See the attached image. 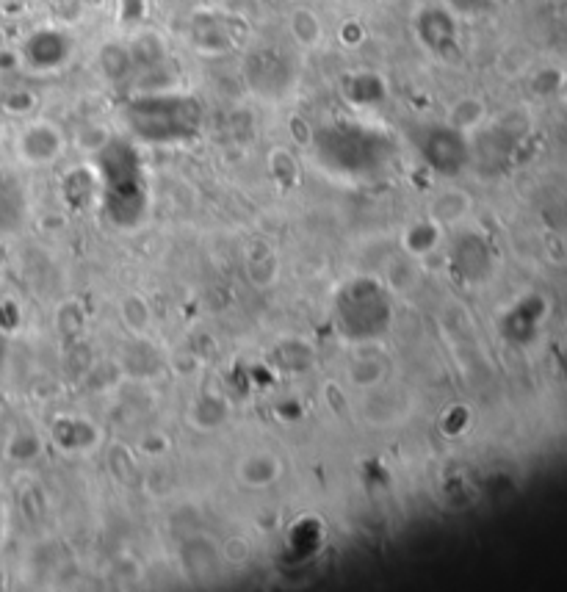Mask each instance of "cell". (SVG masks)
Instances as JSON below:
<instances>
[{
    "mask_svg": "<svg viewBox=\"0 0 567 592\" xmlns=\"http://www.w3.org/2000/svg\"><path fill=\"white\" fill-rule=\"evenodd\" d=\"M482 119H485V103L465 97L460 103H454V108L449 111V128L460 133L473 131L476 125H482Z\"/></svg>",
    "mask_w": 567,
    "mask_h": 592,
    "instance_id": "4",
    "label": "cell"
},
{
    "mask_svg": "<svg viewBox=\"0 0 567 592\" xmlns=\"http://www.w3.org/2000/svg\"><path fill=\"white\" fill-rule=\"evenodd\" d=\"M67 53H70L67 36L59 34V31H50V28H42V31L31 34L23 45V61L28 67H34V70L59 67L67 59Z\"/></svg>",
    "mask_w": 567,
    "mask_h": 592,
    "instance_id": "2",
    "label": "cell"
},
{
    "mask_svg": "<svg viewBox=\"0 0 567 592\" xmlns=\"http://www.w3.org/2000/svg\"><path fill=\"white\" fill-rule=\"evenodd\" d=\"M14 150H17L23 164L48 166L64 153V133L50 119H34L20 131Z\"/></svg>",
    "mask_w": 567,
    "mask_h": 592,
    "instance_id": "1",
    "label": "cell"
},
{
    "mask_svg": "<svg viewBox=\"0 0 567 592\" xmlns=\"http://www.w3.org/2000/svg\"><path fill=\"white\" fill-rule=\"evenodd\" d=\"M34 95L31 92H9V95L0 100V108L6 114H14V117H25L31 108H34Z\"/></svg>",
    "mask_w": 567,
    "mask_h": 592,
    "instance_id": "7",
    "label": "cell"
},
{
    "mask_svg": "<svg viewBox=\"0 0 567 592\" xmlns=\"http://www.w3.org/2000/svg\"><path fill=\"white\" fill-rule=\"evenodd\" d=\"M238 474L241 479L252 487H263V485H272L274 479L280 476V460L274 457V454H252L247 460L241 462V468H238Z\"/></svg>",
    "mask_w": 567,
    "mask_h": 592,
    "instance_id": "3",
    "label": "cell"
},
{
    "mask_svg": "<svg viewBox=\"0 0 567 592\" xmlns=\"http://www.w3.org/2000/svg\"><path fill=\"white\" fill-rule=\"evenodd\" d=\"M291 34L302 48H316L321 42V23L310 9H296L291 14Z\"/></svg>",
    "mask_w": 567,
    "mask_h": 592,
    "instance_id": "5",
    "label": "cell"
},
{
    "mask_svg": "<svg viewBox=\"0 0 567 592\" xmlns=\"http://www.w3.org/2000/svg\"><path fill=\"white\" fill-rule=\"evenodd\" d=\"M130 64H133V56H130L128 45H108L100 53V67L114 81H119L122 75H128Z\"/></svg>",
    "mask_w": 567,
    "mask_h": 592,
    "instance_id": "6",
    "label": "cell"
}]
</instances>
